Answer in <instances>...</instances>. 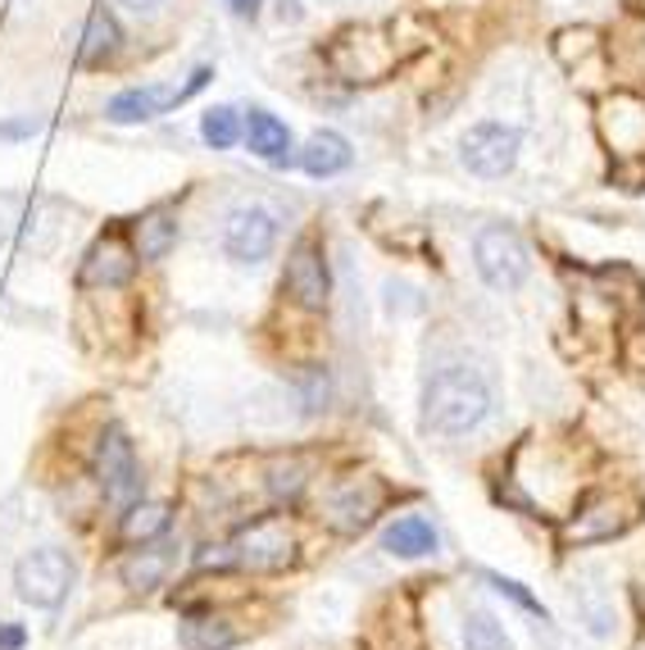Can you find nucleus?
Segmentation results:
<instances>
[{
	"instance_id": "obj_27",
	"label": "nucleus",
	"mask_w": 645,
	"mask_h": 650,
	"mask_svg": "<svg viewBox=\"0 0 645 650\" xmlns=\"http://www.w3.org/2000/svg\"><path fill=\"white\" fill-rule=\"evenodd\" d=\"M23 641H28V632L19 623H0V650H23Z\"/></svg>"
},
{
	"instance_id": "obj_8",
	"label": "nucleus",
	"mask_w": 645,
	"mask_h": 650,
	"mask_svg": "<svg viewBox=\"0 0 645 650\" xmlns=\"http://www.w3.org/2000/svg\"><path fill=\"white\" fill-rule=\"evenodd\" d=\"M295 555V537L287 533V524L278 514H264L241 533L237 550H232V565H246L254 574H273V569H287Z\"/></svg>"
},
{
	"instance_id": "obj_15",
	"label": "nucleus",
	"mask_w": 645,
	"mask_h": 650,
	"mask_svg": "<svg viewBox=\"0 0 645 650\" xmlns=\"http://www.w3.org/2000/svg\"><path fill=\"white\" fill-rule=\"evenodd\" d=\"M133 246H137V259L155 265V259H164L168 250L178 246V219L168 209H146L142 219L133 224Z\"/></svg>"
},
{
	"instance_id": "obj_2",
	"label": "nucleus",
	"mask_w": 645,
	"mask_h": 650,
	"mask_svg": "<svg viewBox=\"0 0 645 650\" xmlns=\"http://www.w3.org/2000/svg\"><path fill=\"white\" fill-rule=\"evenodd\" d=\"M69 587H73V559L60 546L28 550L14 565V591H19V600L37 605V610H55L69 596Z\"/></svg>"
},
{
	"instance_id": "obj_11",
	"label": "nucleus",
	"mask_w": 645,
	"mask_h": 650,
	"mask_svg": "<svg viewBox=\"0 0 645 650\" xmlns=\"http://www.w3.org/2000/svg\"><path fill=\"white\" fill-rule=\"evenodd\" d=\"M137 269V259L127 255V246L118 237H101L87 259H82V269H77V287H123L127 278H133Z\"/></svg>"
},
{
	"instance_id": "obj_17",
	"label": "nucleus",
	"mask_w": 645,
	"mask_h": 650,
	"mask_svg": "<svg viewBox=\"0 0 645 650\" xmlns=\"http://www.w3.org/2000/svg\"><path fill=\"white\" fill-rule=\"evenodd\" d=\"M382 546L392 550V555H400V559H423V555L437 550V533H433V524H427V518L405 514V518H396V524L382 533Z\"/></svg>"
},
{
	"instance_id": "obj_16",
	"label": "nucleus",
	"mask_w": 645,
	"mask_h": 650,
	"mask_svg": "<svg viewBox=\"0 0 645 650\" xmlns=\"http://www.w3.org/2000/svg\"><path fill=\"white\" fill-rule=\"evenodd\" d=\"M246 146L269 159V164H287V151H291V133H287V123L269 110H250L246 114Z\"/></svg>"
},
{
	"instance_id": "obj_4",
	"label": "nucleus",
	"mask_w": 645,
	"mask_h": 650,
	"mask_svg": "<svg viewBox=\"0 0 645 650\" xmlns=\"http://www.w3.org/2000/svg\"><path fill=\"white\" fill-rule=\"evenodd\" d=\"M96 483L114 509H133L142 496V464L123 427H105L96 446Z\"/></svg>"
},
{
	"instance_id": "obj_10",
	"label": "nucleus",
	"mask_w": 645,
	"mask_h": 650,
	"mask_svg": "<svg viewBox=\"0 0 645 650\" xmlns=\"http://www.w3.org/2000/svg\"><path fill=\"white\" fill-rule=\"evenodd\" d=\"M382 509V483L377 478H351L327 496V524L336 533H360L373 524V514Z\"/></svg>"
},
{
	"instance_id": "obj_25",
	"label": "nucleus",
	"mask_w": 645,
	"mask_h": 650,
	"mask_svg": "<svg viewBox=\"0 0 645 650\" xmlns=\"http://www.w3.org/2000/svg\"><path fill=\"white\" fill-rule=\"evenodd\" d=\"M487 582H491V587H496L500 596H509V600H519V605H523V610H532V615H541V619H545V605H541L537 596H528V591H523V582H513V578H504V574H487Z\"/></svg>"
},
{
	"instance_id": "obj_1",
	"label": "nucleus",
	"mask_w": 645,
	"mask_h": 650,
	"mask_svg": "<svg viewBox=\"0 0 645 650\" xmlns=\"http://www.w3.org/2000/svg\"><path fill=\"white\" fill-rule=\"evenodd\" d=\"M491 410L487 382L472 369H441L423 392V427L437 437H459L472 432Z\"/></svg>"
},
{
	"instance_id": "obj_7",
	"label": "nucleus",
	"mask_w": 645,
	"mask_h": 650,
	"mask_svg": "<svg viewBox=\"0 0 645 650\" xmlns=\"http://www.w3.org/2000/svg\"><path fill=\"white\" fill-rule=\"evenodd\" d=\"M459 155H464V168L478 173V178H504L513 159H519V127H504V123L487 118L464 133Z\"/></svg>"
},
{
	"instance_id": "obj_23",
	"label": "nucleus",
	"mask_w": 645,
	"mask_h": 650,
	"mask_svg": "<svg viewBox=\"0 0 645 650\" xmlns=\"http://www.w3.org/2000/svg\"><path fill=\"white\" fill-rule=\"evenodd\" d=\"M305 483H310V464L305 460H278L273 468H269V492H273V501H287V505H295L300 501V492H305Z\"/></svg>"
},
{
	"instance_id": "obj_26",
	"label": "nucleus",
	"mask_w": 645,
	"mask_h": 650,
	"mask_svg": "<svg viewBox=\"0 0 645 650\" xmlns=\"http://www.w3.org/2000/svg\"><path fill=\"white\" fill-rule=\"evenodd\" d=\"M37 118L28 114V118H6V123H0V142H23V137H32L37 133Z\"/></svg>"
},
{
	"instance_id": "obj_28",
	"label": "nucleus",
	"mask_w": 645,
	"mask_h": 650,
	"mask_svg": "<svg viewBox=\"0 0 645 650\" xmlns=\"http://www.w3.org/2000/svg\"><path fill=\"white\" fill-rule=\"evenodd\" d=\"M209 78H214V69H196V73L187 78V86H178V101H187V96H196V92H200V86H205Z\"/></svg>"
},
{
	"instance_id": "obj_20",
	"label": "nucleus",
	"mask_w": 645,
	"mask_h": 650,
	"mask_svg": "<svg viewBox=\"0 0 645 650\" xmlns=\"http://www.w3.org/2000/svg\"><path fill=\"white\" fill-rule=\"evenodd\" d=\"M118 51V23L105 14V10H96L92 19H87V28H82V47H77V64H87V69H96V64H105L110 55Z\"/></svg>"
},
{
	"instance_id": "obj_12",
	"label": "nucleus",
	"mask_w": 645,
	"mask_h": 650,
	"mask_svg": "<svg viewBox=\"0 0 645 650\" xmlns=\"http://www.w3.org/2000/svg\"><path fill=\"white\" fill-rule=\"evenodd\" d=\"M183 105L178 101V86H127V92H118L110 105H105V118L110 123H146V118H159L164 110H174Z\"/></svg>"
},
{
	"instance_id": "obj_24",
	"label": "nucleus",
	"mask_w": 645,
	"mask_h": 650,
	"mask_svg": "<svg viewBox=\"0 0 645 650\" xmlns=\"http://www.w3.org/2000/svg\"><path fill=\"white\" fill-rule=\"evenodd\" d=\"M464 650H513V646H509L504 628L496 623V615L472 610V615L464 619Z\"/></svg>"
},
{
	"instance_id": "obj_14",
	"label": "nucleus",
	"mask_w": 645,
	"mask_h": 650,
	"mask_svg": "<svg viewBox=\"0 0 645 650\" xmlns=\"http://www.w3.org/2000/svg\"><path fill=\"white\" fill-rule=\"evenodd\" d=\"M351 142L341 133H314L305 142V151H300V168L310 173V178H336V173L351 168Z\"/></svg>"
},
{
	"instance_id": "obj_22",
	"label": "nucleus",
	"mask_w": 645,
	"mask_h": 650,
	"mask_svg": "<svg viewBox=\"0 0 645 650\" xmlns=\"http://www.w3.org/2000/svg\"><path fill=\"white\" fill-rule=\"evenodd\" d=\"M241 133H246V123L237 118L232 105H214V110H205V118H200V137H205L214 151H232V146L241 142Z\"/></svg>"
},
{
	"instance_id": "obj_19",
	"label": "nucleus",
	"mask_w": 645,
	"mask_h": 650,
	"mask_svg": "<svg viewBox=\"0 0 645 650\" xmlns=\"http://www.w3.org/2000/svg\"><path fill=\"white\" fill-rule=\"evenodd\" d=\"M168 518H174V509H168L164 501H142L133 509H123V541L127 546H146V541L164 537Z\"/></svg>"
},
{
	"instance_id": "obj_13",
	"label": "nucleus",
	"mask_w": 645,
	"mask_h": 650,
	"mask_svg": "<svg viewBox=\"0 0 645 650\" xmlns=\"http://www.w3.org/2000/svg\"><path fill=\"white\" fill-rule=\"evenodd\" d=\"M178 565V546L174 541H155V546H137L133 555L123 559V587H133V591H155L168 574H174Z\"/></svg>"
},
{
	"instance_id": "obj_31",
	"label": "nucleus",
	"mask_w": 645,
	"mask_h": 650,
	"mask_svg": "<svg viewBox=\"0 0 645 650\" xmlns=\"http://www.w3.org/2000/svg\"><path fill=\"white\" fill-rule=\"evenodd\" d=\"M278 19L282 23H295L300 19V0H278Z\"/></svg>"
},
{
	"instance_id": "obj_6",
	"label": "nucleus",
	"mask_w": 645,
	"mask_h": 650,
	"mask_svg": "<svg viewBox=\"0 0 645 650\" xmlns=\"http://www.w3.org/2000/svg\"><path fill=\"white\" fill-rule=\"evenodd\" d=\"M287 296L295 300L305 314H323L327 300H332V274H327V259L319 250V241H295V250L287 255V274H282Z\"/></svg>"
},
{
	"instance_id": "obj_9",
	"label": "nucleus",
	"mask_w": 645,
	"mask_h": 650,
	"mask_svg": "<svg viewBox=\"0 0 645 650\" xmlns=\"http://www.w3.org/2000/svg\"><path fill=\"white\" fill-rule=\"evenodd\" d=\"M278 241V219L269 209L260 205H241L228 214V224H223V250L228 259H237V265H260V259L273 250Z\"/></svg>"
},
{
	"instance_id": "obj_21",
	"label": "nucleus",
	"mask_w": 645,
	"mask_h": 650,
	"mask_svg": "<svg viewBox=\"0 0 645 650\" xmlns=\"http://www.w3.org/2000/svg\"><path fill=\"white\" fill-rule=\"evenodd\" d=\"M232 641L237 632L223 615H191L183 623V650H228Z\"/></svg>"
},
{
	"instance_id": "obj_29",
	"label": "nucleus",
	"mask_w": 645,
	"mask_h": 650,
	"mask_svg": "<svg viewBox=\"0 0 645 650\" xmlns=\"http://www.w3.org/2000/svg\"><path fill=\"white\" fill-rule=\"evenodd\" d=\"M118 6H123V10H133V14H155V10L164 6V0H118Z\"/></svg>"
},
{
	"instance_id": "obj_30",
	"label": "nucleus",
	"mask_w": 645,
	"mask_h": 650,
	"mask_svg": "<svg viewBox=\"0 0 645 650\" xmlns=\"http://www.w3.org/2000/svg\"><path fill=\"white\" fill-rule=\"evenodd\" d=\"M228 6H232L237 19H254V14H260V0H228Z\"/></svg>"
},
{
	"instance_id": "obj_5",
	"label": "nucleus",
	"mask_w": 645,
	"mask_h": 650,
	"mask_svg": "<svg viewBox=\"0 0 645 650\" xmlns=\"http://www.w3.org/2000/svg\"><path fill=\"white\" fill-rule=\"evenodd\" d=\"M55 237H60V214L51 200L0 192V241H19L37 255H46Z\"/></svg>"
},
{
	"instance_id": "obj_3",
	"label": "nucleus",
	"mask_w": 645,
	"mask_h": 650,
	"mask_svg": "<svg viewBox=\"0 0 645 650\" xmlns=\"http://www.w3.org/2000/svg\"><path fill=\"white\" fill-rule=\"evenodd\" d=\"M472 259H478V274L491 291H519L528 282V269H532V259L519 241V233L513 228H482L478 241H472Z\"/></svg>"
},
{
	"instance_id": "obj_18",
	"label": "nucleus",
	"mask_w": 645,
	"mask_h": 650,
	"mask_svg": "<svg viewBox=\"0 0 645 650\" xmlns=\"http://www.w3.org/2000/svg\"><path fill=\"white\" fill-rule=\"evenodd\" d=\"M623 524L627 518H618V509H614V501L610 496H600V501H591L573 524L564 528V541H605V537H614V533H623Z\"/></svg>"
}]
</instances>
